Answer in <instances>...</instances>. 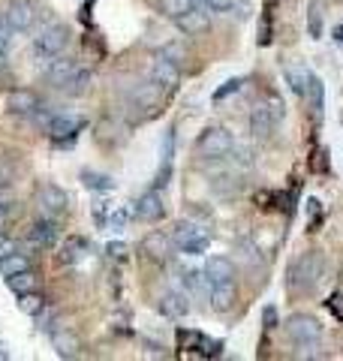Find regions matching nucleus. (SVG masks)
Here are the masks:
<instances>
[{
    "label": "nucleus",
    "mask_w": 343,
    "mask_h": 361,
    "mask_svg": "<svg viewBox=\"0 0 343 361\" xmlns=\"http://www.w3.org/2000/svg\"><path fill=\"white\" fill-rule=\"evenodd\" d=\"M172 241L178 244V250H181V253L199 256V253L208 250L211 235L205 232L202 226H196V223H178V226H175V235H172Z\"/></svg>",
    "instance_id": "39448f33"
},
{
    "label": "nucleus",
    "mask_w": 343,
    "mask_h": 361,
    "mask_svg": "<svg viewBox=\"0 0 343 361\" xmlns=\"http://www.w3.org/2000/svg\"><path fill=\"white\" fill-rule=\"evenodd\" d=\"M238 90H241V78H232V82H226L220 90H217L214 99H226L229 94H238Z\"/></svg>",
    "instance_id": "f704fd0d"
},
{
    "label": "nucleus",
    "mask_w": 343,
    "mask_h": 361,
    "mask_svg": "<svg viewBox=\"0 0 343 361\" xmlns=\"http://www.w3.org/2000/svg\"><path fill=\"white\" fill-rule=\"evenodd\" d=\"M205 6L211 13H229V9H235V0H205Z\"/></svg>",
    "instance_id": "c9c22d12"
},
{
    "label": "nucleus",
    "mask_w": 343,
    "mask_h": 361,
    "mask_svg": "<svg viewBox=\"0 0 343 361\" xmlns=\"http://www.w3.org/2000/svg\"><path fill=\"white\" fill-rule=\"evenodd\" d=\"M16 250H18V241H16V238H9L6 232H0V259L13 256Z\"/></svg>",
    "instance_id": "473e14b6"
},
{
    "label": "nucleus",
    "mask_w": 343,
    "mask_h": 361,
    "mask_svg": "<svg viewBox=\"0 0 343 361\" xmlns=\"http://www.w3.org/2000/svg\"><path fill=\"white\" fill-rule=\"evenodd\" d=\"M184 286H187L190 295H208L211 280L205 277V271H184Z\"/></svg>",
    "instance_id": "a878e982"
},
{
    "label": "nucleus",
    "mask_w": 343,
    "mask_h": 361,
    "mask_svg": "<svg viewBox=\"0 0 343 361\" xmlns=\"http://www.w3.org/2000/svg\"><path fill=\"white\" fill-rule=\"evenodd\" d=\"M6 54H9V42H6V39H0V63H4Z\"/></svg>",
    "instance_id": "c03bdc74"
},
{
    "label": "nucleus",
    "mask_w": 343,
    "mask_h": 361,
    "mask_svg": "<svg viewBox=\"0 0 343 361\" xmlns=\"http://www.w3.org/2000/svg\"><path fill=\"white\" fill-rule=\"evenodd\" d=\"M160 313L169 316V319H184L190 313V301H187V292H166L163 298H160Z\"/></svg>",
    "instance_id": "4468645a"
},
{
    "label": "nucleus",
    "mask_w": 343,
    "mask_h": 361,
    "mask_svg": "<svg viewBox=\"0 0 343 361\" xmlns=\"http://www.w3.org/2000/svg\"><path fill=\"white\" fill-rule=\"evenodd\" d=\"M274 130H277V121H274V115L268 111V106H265V103L256 106L253 111H250V133H253L259 142L271 139V133H274Z\"/></svg>",
    "instance_id": "9b49d317"
},
{
    "label": "nucleus",
    "mask_w": 343,
    "mask_h": 361,
    "mask_svg": "<svg viewBox=\"0 0 343 361\" xmlns=\"http://www.w3.org/2000/svg\"><path fill=\"white\" fill-rule=\"evenodd\" d=\"M9 202H0V232H4L6 229V223H9Z\"/></svg>",
    "instance_id": "37998d69"
},
{
    "label": "nucleus",
    "mask_w": 343,
    "mask_h": 361,
    "mask_svg": "<svg viewBox=\"0 0 343 361\" xmlns=\"http://www.w3.org/2000/svg\"><path fill=\"white\" fill-rule=\"evenodd\" d=\"M175 25H178V30H184V33H202V30H208V25H211V9L208 6H190L187 13H181L178 18H175Z\"/></svg>",
    "instance_id": "6e6552de"
},
{
    "label": "nucleus",
    "mask_w": 343,
    "mask_h": 361,
    "mask_svg": "<svg viewBox=\"0 0 343 361\" xmlns=\"http://www.w3.org/2000/svg\"><path fill=\"white\" fill-rule=\"evenodd\" d=\"M54 115H57V111H54V109H40V106H37V111H33V115H30V118H33V121H37V123H40V127H42V130H49V123L54 121Z\"/></svg>",
    "instance_id": "2f4dec72"
},
{
    "label": "nucleus",
    "mask_w": 343,
    "mask_h": 361,
    "mask_svg": "<svg viewBox=\"0 0 343 361\" xmlns=\"http://www.w3.org/2000/svg\"><path fill=\"white\" fill-rule=\"evenodd\" d=\"M85 127V121L82 118H76V115H61L57 111L54 121L49 123V135L52 139H73V135Z\"/></svg>",
    "instance_id": "dca6fc26"
},
{
    "label": "nucleus",
    "mask_w": 343,
    "mask_h": 361,
    "mask_svg": "<svg viewBox=\"0 0 343 361\" xmlns=\"http://www.w3.org/2000/svg\"><path fill=\"white\" fill-rule=\"evenodd\" d=\"M76 70H78V66H76L73 58H64V54H57V58H52L49 63H45V78H49L54 87H61Z\"/></svg>",
    "instance_id": "2eb2a0df"
},
{
    "label": "nucleus",
    "mask_w": 343,
    "mask_h": 361,
    "mask_svg": "<svg viewBox=\"0 0 343 361\" xmlns=\"http://www.w3.org/2000/svg\"><path fill=\"white\" fill-rule=\"evenodd\" d=\"M82 180H85V187L97 190V193H109V190H114V180L109 175L94 172V169H82Z\"/></svg>",
    "instance_id": "bb28decb"
},
{
    "label": "nucleus",
    "mask_w": 343,
    "mask_h": 361,
    "mask_svg": "<svg viewBox=\"0 0 343 361\" xmlns=\"http://www.w3.org/2000/svg\"><path fill=\"white\" fill-rule=\"evenodd\" d=\"M106 253H109L112 259H124V256H127V244L112 241V244H106Z\"/></svg>",
    "instance_id": "58836bf2"
},
{
    "label": "nucleus",
    "mask_w": 343,
    "mask_h": 361,
    "mask_svg": "<svg viewBox=\"0 0 343 361\" xmlns=\"http://www.w3.org/2000/svg\"><path fill=\"white\" fill-rule=\"evenodd\" d=\"M163 58H169V61H181V58H184V49H181V45L178 42H169L166 45V49H163Z\"/></svg>",
    "instance_id": "e433bc0d"
},
{
    "label": "nucleus",
    "mask_w": 343,
    "mask_h": 361,
    "mask_svg": "<svg viewBox=\"0 0 343 361\" xmlns=\"http://www.w3.org/2000/svg\"><path fill=\"white\" fill-rule=\"evenodd\" d=\"M40 202L49 214H64L66 208H70V196H66V190L57 187V184H42L40 187Z\"/></svg>",
    "instance_id": "f8f14e48"
},
{
    "label": "nucleus",
    "mask_w": 343,
    "mask_h": 361,
    "mask_svg": "<svg viewBox=\"0 0 343 361\" xmlns=\"http://www.w3.org/2000/svg\"><path fill=\"white\" fill-rule=\"evenodd\" d=\"M142 253H145L148 259H154V262H166V259L172 256V238H169V235H163V232L145 235Z\"/></svg>",
    "instance_id": "ddd939ff"
},
{
    "label": "nucleus",
    "mask_w": 343,
    "mask_h": 361,
    "mask_svg": "<svg viewBox=\"0 0 343 361\" xmlns=\"http://www.w3.org/2000/svg\"><path fill=\"white\" fill-rule=\"evenodd\" d=\"M52 346H54V353L61 358H76L78 353H82V341H78L73 331H54Z\"/></svg>",
    "instance_id": "aec40b11"
},
{
    "label": "nucleus",
    "mask_w": 343,
    "mask_h": 361,
    "mask_svg": "<svg viewBox=\"0 0 343 361\" xmlns=\"http://www.w3.org/2000/svg\"><path fill=\"white\" fill-rule=\"evenodd\" d=\"M304 99L311 103L313 115H316V118H323V109H325V85L319 82L316 75H311V82H307V94H304Z\"/></svg>",
    "instance_id": "b1692460"
},
{
    "label": "nucleus",
    "mask_w": 343,
    "mask_h": 361,
    "mask_svg": "<svg viewBox=\"0 0 343 361\" xmlns=\"http://www.w3.org/2000/svg\"><path fill=\"white\" fill-rule=\"evenodd\" d=\"M90 82H94V73H90V70H76L61 87H64L66 97H85L90 90Z\"/></svg>",
    "instance_id": "412c9836"
},
{
    "label": "nucleus",
    "mask_w": 343,
    "mask_h": 361,
    "mask_svg": "<svg viewBox=\"0 0 343 361\" xmlns=\"http://www.w3.org/2000/svg\"><path fill=\"white\" fill-rule=\"evenodd\" d=\"M205 277L211 280V283H223V280H235V262L226 256H211L208 262H205Z\"/></svg>",
    "instance_id": "f3484780"
},
{
    "label": "nucleus",
    "mask_w": 343,
    "mask_h": 361,
    "mask_svg": "<svg viewBox=\"0 0 343 361\" xmlns=\"http://www.w3.org/2000/svg\"><path fill=\"white\" fill-rule=\"evenodd\" d=\"M136 217L145 220V223H157L160 217L166 214V205H163V196L157 193V190H148V193L136 202Z\"/></svg>",
    "instance_id": "9d476101"
},
{
    "label": "nucleus",
    "mask_w": 343,
    "mask_h": 361,
    "mask_svg": "<svg viewBox=\"0 0 343 361\" xmlns=\"http://www.w3.org/2000/svg\"><path fill=\"white\" fill-rule=\"evenodd\" d=\"M66 45H70V27L66 25H49V27H42L37 37H33L30 54L40 63H49L52 58H57V54L66 51Z\"/></svg>",
    "instance_id": "f257e3e1"
},
{
    "label": "nucleus",
    "mask_w": 343,
    "mask_h": 361,
    "mask_svg": "<svg viewBox=\"0 0 343 361\" xmlns=\"http://www.w3.org/2000/svg\"><path fill=\"white\" fill-rule=\"evenodd\" d=\"M151 82H154L160 90H175V87H178V82H181V70H178V63L160 54V58L154 61V66H151Z\"/></svg>",
    "instance_id": "0eeeda50"
},
{
    "label": "nucleus",
    "mask_w": 343,
    "mask_h": 361,
    "mask_svg": "<svg viewBox=\"0 0 343 361\" xmlns=\"http://www.w3.org/2000/svg\"><path fill=\"white\" fill-rule=\"evenodd\" d=\"M232 160H238L241 166H250V163H253V154H250L247 148H238V145H235V148H232Z\"/></svg>",
    "instance_id": "ea45409f"
},
{
    "label": "nucleus",
    "mask_w": 343,
    "mask_h": 361,
    "mask_svg": "<svg viewBox=\"0 0 343 361\" xmlns=\"http://www.w3.org/2000/svg\"><path fill=\"white\" fill-rule=\"evenodd\" d=\"M6 358H9V353L4 349V343H0V361H6Z\"/></svg>",
    "instance_id": "49530a36"
},
{
    "label": "nucleus",
    "mask_w": 343,
    "mask_h": 361,
    "mask_svg": "<svg viewBox=\"0 0 343 361\" xmlns=\"http://www.w3.org/2000/svg\"><path fill=\"white\" fill-rule=\"evenodd\" d=\"M262 322H265V329H268V331H271V329H277V307H271V304H268V307L262 310Z\"/></svg>",
    "instance_id": "4c0bfd02"
},
{
    "label": "nucleus",
    "mask_w": 343,
    "mask_h": 361,
    "mask_svg": "<svg viewBox=\"0 0 343 361\" xmlns=\"http://www.w3.org/2000/svg\"><path fill=\"white\" fill-rule=\"evenodd\" d=\"M37 106H40V97L28 87H16L4 97V111H9V115H33Z\"/></svg>",
    "instance_id": "423d86ee"
},
{
    "label": "nucleus",
    "mask_w": 343,
    "mask_h": 361,
    "mask_svg": "<svg viewBox=\"0 0 343 361\" xmlns=\"http://www.w3.org/2000/svg\"><path fill=\"white\" fill-rule=\"evenodd\" d=\"M196 4H199V0H196Z\"/></svg>",
    "instance_id": "de8ad7c7"
},
{
    "label": "nucleus",
    "mask_w": 343,
    "mask_h": 361,
    "mask_svg": "<svg viewBox=\"0 0 343 361\" xmlns=\"http://www.w3.org/2000/svg\"><path fill=\"white\" fill-rule=\"evenodd\" d=\"M30 268V259L28 253H13V256H6V259H0V274L9 277V274H18V271H28Z\"/></svg>",
    "instance_id": "cd10ccee"
},
{
    "label": "nucleus",
    "mask_w": 343,
    "mask_h": 361,
    "mask_svg": "<svg viewBox=\"0 0 343 361\" xmlns=\"http://www.w3.org/2000/svg\"><path fill=\"white\" fill-rule=\"evenodd\" d=\"M311 70H307V66H289V70H286V78H289V85H292V90L299 97H304L307 94V82H311Z\"/></svg>",
    "instance_id": "c85d7f7f"
},
{
    "label": "nucleus",
    "mask_w": 343,
    "mask_h": 361,
    "mask_svg": "<svg viewBox=\"0 0 343 361\" xmlns=\"http://www.w3.org/2000/svg\"><path fill=\"white\" fill-rule=\"evenodd\" d=\"M6 286L16 292V295H25V292H33V289H40V277H37V271H18V274H9L6 277Z\"/></svg>",
    "instance_id": "4be33fe9"
},
{
    "label": "nucleus",
    "mask_w": 343,
    "mask_h": 361,
    "mask_svg": "<svg viewBox=\"0 0 343 361\" xmlns=\"http://www.w3.org/2000/svg\"><path fill=\"white\" fill-rule=\"evenodd\" d=\"M232 148H235V139L223 127H208L196 142V151L205 160H223V157L232 154Z\"/></svg>",
    "instance_id": "7ed1b4c3"
},
{
    "label": "nucleus",
    "mask_w": 343,
    "mask_h": 361,
    "mask_svg": "<svg viewBox=\"0 0 343 361\" xmlns=\"http://www.w3.org/2000/svg\"><path fill=\"white\" fill-rule=\"evenodd\" d=\"M85 247H88V241H85V238H78V235L66 238V241L61 244V250H57V262H61V265H73V262H78V259H82V253H85Z\"/></svg>",
    "instance_id": "5701e85b"
},
{
    "label": "nucleus",
    "mask_w": 343,
    "mask_h": 361,
    "mask_svg": "<svg viewBox=\"0 0 343 361\" xmlns=\"http://www.w3.org/2000/svg\"><path fill=\"white\" fill-rule=\"evenodd\" d=\"M325 307L331 310V316H335V319H340V322H343V295H340V292H335V295H331V298L325 301Z\"/></svg>",
    "instance_id": "72a5a7b5"
},
{
    "label": "nucleus",
    "mask_w": 343,
    "mask_h": 361,
    "mask_svg": "<svg viewBox=\"0 0 343 361\" xmlns=\"http://www.w3.org/2000/svg\"><path fill=\"white\" fill-rule=\"evenodd\" d=\"M319 9L316 6H311V37H319Z\"/></svg>",
    "instance_id": "79ce46f5"
},
{
    "label": "nucleus",
    "mask_w": 343,
    "mask_h": 361,
    "mask_svg": "<svg viewBox=\"0 0 343 361\" xmlns=\"http://www.w3.org/2000/svg\"><path fill=\"white\" fill-rule=\"evenodd\" d=\"M4 18L13 25V30H28L33 25V6L25 4V0H16V4H9L6 6V13Z\"/></svg>",
    "instance_id": "a211bd4d"
},
{
    "label": "nucleus",
    "mask_w": 343,
    "mask_h": 361,
    "mask_svg": "<svg viewBox=\"0 0 343 361\" xmlns=\"http://www.w3.org/2000/svg\"><path fill=\"white\" fill-rule=\"evenodd\" d=\"M323 253H304L299 256L292 262L289 268V289L292 292H311L316 283H319V277H323Z\"/></svg>",
    "instance_id": "f03ea898"
},
{
    "label": "nucleus",
    "mask_w": 343,
    "mask_h": 361,
    "mask_svg": "<svg viewBox=\"0 0 343 361\" xmlns=\"http://www.w3.org/2000/svg\"><path fill=\"white\" fill-rule=\"evenodd\" d=\"M127 217H130V211H114V214H109V223L114 226V229H121V226L127 223Z\"/></svg>",
    "instance_id": "a19ab883"
},
{
    "label": "nucleus",
    "mask_w": 343,
    "mask_h": 361,
    "mask_svg": "<svg viewBox=\"0 0 343 361\" xmlns=\"http://www.w3.org/2000/svg\"><path fill=\"white\" fill-rule=\"evenodd\" d=\"M18 310L28 313V316H40L45 310V295H42L40 289L25 292V295H18Z\"/></svg>",
    "instance_id": "393cba45"
},
{
    "label": "nucleus",
    "mask_w": 343,
    "mask_h": 361,
    "mask_svg": "<svg viewBox=\"0 0 343 361\" xmlns=\"http://www.w3.org/2000/svg\"><path fill=\"white\" fill-rule=\"evenodd\" d=\"M208 301H211V307L217 313H229L235 307V301H238V289L232 280H223V283H211V292H208Z\"/></svg>",
    "instance_id": "1a4fd4ad"
},
{
    "label": "nucleus",
    "mask_w": 343,
    "mask_h": 361,
    "mask_svg": "<svg viewBox=\"0 0 343 361\" xmlns=\"http://www.w3.org/2000/svg\"><path fill=\"white\" fill-rule=\"evenodd\" d=\"M265 106H268V111L274 115V121H283V115H286V106H283V99L277 97V94H268V99H265Z\"/></svg>",
    "instance_id": "7c9ffc66"
},
{
    "label": "nucleus",
    "mask_w": 343,
    "mask_h": 361,
    "mask_svg": "<svg viewBox=\"0 0 343 361\" xmlns=\"http://www.w3.org/2000/svg\"><path fill=\"white\" fill-rule=\"evenodd\" d=\"M335 39H337V42H343V25L335 30Z\"/></svg>",
    "instance_id": "a18cd8bd"
},
{
    "label": "nucleus",
    "mask_w": 343,
    "mask_h": 361,
    "mask_svg": "<svg viewBox=\"0 0 343 361\" xmlns=\"http://www.w3.org/2000/svg\"><path fill=\"white\" fill-rule=\"evenodd\" d=\"M190 6H196V0H160V9L169 18H178L181 13H187Z\"/></svg>",
    "instance_id": "c756f323"
},
{
    "label": "nucleus",
    "mask_w": 343,
    "mask_h": 361,
    "mask_svg": "<svg viewBox=\"0 0 343 361\" xmlns=\"http://www.w3.org/2000/svg\"><path fill=\"white\" fill-rule=\"evenodd\" d=\"M30 244L33 247H54L57 244V223L54 220H33Z\"/></svg>",
    "instance_id": "6ab92c4d"
},
{
    "label": "nucleus",
    "mask_w": 343,
    "mask_h": 361,
    "mask_svg": "<svg viewBox=\"0 0 343 361\" xmlns=\"http://www.w3.org/2000/svg\"><path fill=\"white\" fill-rule=\"evenodd\" d=\"M286 334H289L301 349H316L319 337H323V325L307 313H295L286 319Z\"/></svg>",
    "instance_id": "20e7f679"
}]
</instances>
